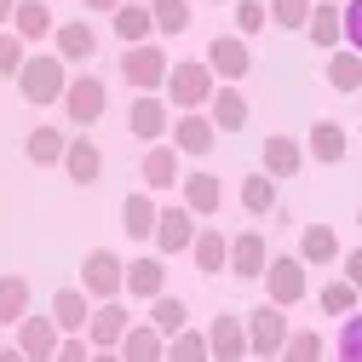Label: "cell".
I'll return each instance as SVG.
<instances>
[{"label":"cell","mask_w":362,"mask_h":362,"mask_svg":"<svg viewBox=\"0 0 362 362\" xmlns=\"http://www.w3.org/2000/svg\"><path fill=\"white\" fill-rule=\"evenodd\" d=\"M64 86H69V64L52 52H35V58H23V69H18V93L29 98V104H64Z\"/></svg>","instance_id":"6da1fadb"},{"label":"cell","mask_w":362,"mask_h":362,"mask_svg":"<svg viewBox=\"0 0 362 362\" xmlns=\"http://www.w3.org/2000/svg\"><path fill=\"white\" fill-rule=\"evenodd\" d=\"M213 86H218V81H213L207 58H202V64H190V58H185V64H173V69H167V86H161V93H167V104H173V110H207Z\"/></svg>","instance_id":"7a4b0ae2"},{"label":"cell","mask_w":362,"mask_h":362,"mask_svg":"<svg viewBox=\"0 0 362 362\" xmlns=\"http://www.w3.org/2000/svg\"><path fill=\"white\" fill-rule=\"evenodd\" d=\"M305 270H310V264H305L299 253H270L264 276H259V282H264V293H270V305H282V310H288V305H299V299L310 293V276H305Z\"/></svg>","instance_id":"3957f363"},{"label":"cell","mask_w":362,"mask_h":362,"mask_svg":"<svg viewBox=\"0 0 362 362\" xmlns=\"http://www.w3.org/2000/svg\"><path fill=\"white\" fill-rule=\"evenodd\" d=\"M167 69H173V58L156 47V40H139V47L121 52V81L132 86V93H156V86H167Z\"/></svg>","instance_id":"277c9868"},{"label":"cell","mask_w":362,"mask_h":362,"mask_svg":"<svg viewBox=\"0 0 362 362\" xmlns=\"http://www.w3.org/2000/svg\"><path fill=\"white\" fill-rule=\"evenodd\" d=\"M242 322H247V351H253V356H276V351L288 345V334H293V328H288V310L270 305V299L253 305Z\"/></svg>","instance_id":"5b68a950"},{"label":"cell","mask_w":362,"mask_h":362,"mask_svg":"<svg viewBox=\"0 0 362 362\" xmlns=\"http://www.w3.org/2000/svg\"><path fill=\"white\" fill-rule=\"evenodd\" d=\"M104 104H110V93H104L98 75H69V86H64V115H69L75 127H93V121L104 115Z\"/></svg>","instance_id":"8992f818"},{"label":"cell","mask_w":362,"mask_h":362,"mask_svg":"<svg viewBox=\"0 0 362 362\" xmlns=\"http://www.w3.org/2000/svg\"><path fill=\"white\" fill-rule=\"evenodd\" d=\"M121 276H127V264L110 247H93V253L81 259V288L93 293V299H121Z\"/></svg>","instance_id":"52a82bcc"},{"label":"cell","mask_w":362,"mask_h":362,"mask_svg":"<svg viewBox=\"0 0 362 362\" xmlns=\"http://www.w3.org/2000/svg\"><path fill=\"white\" fill-rule=\"evenodd\" d=\"M207 356H213V362H247V356H253V351H247V322H242V316L218 310L213 322H207Z\"/></svg>","instance_id":"ba28073f"},{"label":"cell","mask_w":362,"mask_h":362,"mask_svg":"<svg viewBox=\"0 0 362 362\" xmlns=\"http://www.w3.org/2000/svg\"><path fill=\"white\" fill-rule=\"evenodd\" d=\"M207 69H213V81H242L247 69H253V52H247V40L242 35H213L207 40Z\"/></svg>","instance_id":"9c48e42d"},{"label":"cell","mask_w":362,"mask_h":362,"mask_svg":"<svg viewBox=\"0 0 362 362\" xmlns=\"http://www.w3.org/2000/svg\"><path fill=\"white\" fill-rule=\"evenodd\" d=\"M127 127H132V139H144V144H161L167 139V127H173V104L156 98V93H139L127 110Z\"/></svg>","instance_id":"30bf717a"},{"label":"cell","mask_w":362,"mask_h":362,"mask_svg":"<svg viewBox=\"0 0 362 362\" xmlns=\"http://www.w3.org/2000/svg\"><path fill=\"white\" fill-rule=\"evenodd\" d=\"M167 139H173V150H178V156H207V150H213V139H218V127H213L202 110H178V115H173V127H167Z\"/></svg>","instance_id":"8fae6325"},{"label":"cell","mask_w":362,"mask_h":362,"mask_svg":"<svg viewBox=\"0 0 362 362\" xmlns=\"http://www.w3.org/2000/svg\"><path fill=\"white\" fill-rule=\"evenodd\" d=\"M52 47H58L64 64H93L98 58V29L86 23V18H69V23L52 29Z\"/></svg>","instance_id":"7c38bea8"},{"label":"cell","mask_w":362,"mask_h":362,"mask_svg":"<svg viewBox=\"0 0 362 362\" xmlns=\"http://www.w3.org/2000/svg\"><path fill=\"white\" fill-rule=\"evenodd\" d=\"M345 150H351V139H345V127H339L334 115L310 121V132H305V156H310V161H322V167H339V161H345Z\"/></svg>","instance_id":"4fadbf2b"},{"label":"cell","mask_w":362,"mask_h":362,"mask_svg":"<svg viewBox=\"0 0 362 362\" xmlns=\"http://www.w3.org/2000/svg\"><path fill=\"white\" fill-rule=\"evenodd\" d=\"M58 339H64V328L52 322V316H23L18 322V351L29 356V362H52V351H58Z\"/></svg>","instance_id":"5bb4252c"},{"label":"cell","mask_w":362,"mask_h":362,"mask_svg":"<svg viewBox=\"0 0 362 362\" xmlns=\"http://www.w3.org/2000/svg\"><path fill=\"white\" fill-rule=\"evenodd\" d=\"M127 328H132V310L115 305V299H104L93 316H86V339H93V351H115Z\"/></svg>","instance_id":"9a60e30c"},{"label":"cell","mask_w":362,"mask_h":362,"mask_svg":"<svg viewBox=\"0 0 362 362\" xmlns=\"http://www.w3.org/2000/svg\"><path fill=\"white\" fill-rule=\"evenodd\" d=\"M305 40H310V47H322V52L345 47V6H334V0H316L310 18H305Z\"/></svg>","instance_id":"2e32d148"},{"label":"cell","mask_w":362,"mask_h":362,"mask_svg":"<svg viewBox=\"0 0 362 362\" xmlns=\"http://www.w3.org/2000/svg\"><path fill=\"white\" fill-rule=\"evenodd\" d=\"M247 98H242V86H230V81H218L213 86V98H207V121L218 127V132H242L247 127Z\"/></svg>","instance_id":"e0dca14e"},{"label":"cell","mask_w":362,"mask_h":362,"mask_svg":"<svg viewBox=\"0 0 362 362\" xmlns=\"http://www.w3.org/2000/svg\"><path fill=\"white\" fill-rule=\"evenodd\" d=\"M264 264H270V242H264L259 230L230 236V270H236V282H259Z\"/></svg>","instance_id":"ac0fdd59"},{"label":"cell","mask_w":362,"mask_h":362,"mask_svg":"<svg viewBox=\"0 0 362 362\" xmlns=\"http://www.w3.org/2000/svg\"><path fill=\"white\" fill-rule=\"evenodd\" d=\"M150 242H156L161 253H185V247L196 242V213H190V207H161Z\"/></svg>","instance_id":"d6986e66"},{"label":"cell","mask_w":362,"mask_h":362,"mask_svg":"<svg viewBox=\"0 0 362 362\" xmlns=\"http://www.w3.org/2000/svg\"><path fill=\"white\" fill-rule=\"evenodd\" d=\"M259 161H264V173L282 185V178H293V173L305 167V144H299V139H288V132H270L264 150H259Z\"/></svg>","instance_id":"ffe728a7"},{"label":"cell","mask_w":362,"mask_h":362,"mask_svg":"<svg viewBox=\"0 0 362 362\" xmlns=\"http://www.w3.org/2000/svg\"><path fill=\"white\" fill-rule=\"evenodd\" d=\"M115 356H121V362H161V356H167V334L150 328V322H132V328L121 334Z\"/></svg>","instance_id":"44dd1931"},{"label":"cell","mask_w":362,"mask_h":362,"mask_svg":"<svg viewBox=\"0 0 362 362\" xmlns=\"http://www.w3.org/2000/svg\"><path fill=\"white\" fill-rule=\"evenodd\" d=\"M64 173L75 178V185H98V173H104V150L86 139V132H75V139L64 144Z\"/></svg>","instance_id":"7402d4cb"},{"label":"cell","mask_w":362,"mask_h":362,"mask_svg":"<svg viewBox=\"0 0 362 362\" xmlns=\"http://www.w3.org/2000/svg\"><path fill=\"white\" fill-rule=\"evenodd\" d=\"M185 207L202 218V213H218L224 207V185H218V173H207V167H196V173H185Z\"/></svg>","instance_id":"603a6c76"},{"label":"cell","mask_w":362,"mask_h":362,"mask_svg":"<svg viewBox=\"0 0 362 362\" xmlns=\"http://www.w3.org/2000/svg\"><path fill=\"white\" fill-rule=\"evenodd\" d=\"M86 316H93L86 288H58V293H52V322H58L64 334H86Z\"/></svg>","instance_id":"cb8c5ba5"},{"label":"cell","mask_w":362,"mask_h":362,"mask_svg":"<svg viewBox=\"0 0 362 362\" xmlns=\"http://www.w3.org/2000/svg\"><path fill=\"white\" fill-rule=\"evenodd\" d=\"M156 218H161V207H156L144 190H132V196L121 202V230H127L132 242H150V236H156Z\"/></svg>","instance_id":"d4e9b609"},{"label":"cell","mask_w":362,"mask_h":362,"mask_svg":"<svg viewBox=\"0 0 362 362\" xmlns=\"http://www.w3.org/2000/svg\"><path fill=\"white\" fill-rule=\"evenodd\" d=\"M161 288H167V264L161 259H132L127 276H121V293H132V299H156Z\"/></svg>","instance_id":"484cf974"},{"label":"cell","mask_w":362,"mask_h":362,"mask_svg":"<svg viewBox=\"0 0 362 362\" xmlns=\"http://www.w3.org/2000/svg\"><path fill=\"white\" fill-rule=\"evenodd\" d=\"M190 259H196V270H202V276H218V270L230 264V236H224V230H196Z\"/></svg>","instance_id":"4316f807"},{"label":"cell","mask_w":362,"mask_h":362,"mask_svg":"<svg viewBox=\"0 0 362 362\" xmlns=\"http://www.w3.org/2000/svg\"><path fill=\"white\" fill-rule=\"evenodd\" d=\"M110 18H115V35L127 40V47H139V40H150V35H156V23H150V6H144V0H121Z\"/></svg>","instance_id":"83f0119b"},{"label":"cell","mask_w":362,"mask_h":362,"mask_svg":"<svg viewBox=\"0 0 362 362\" xmlns=\"http://www.w3.org/2000/svg\"><path fill=\"white\" fill-rule=\"evenodd\" d=\"M173 185H178V150L150 144L144 150V190H173Z\"/></svg>","instance_id":"f1b7e54d"},{"label":"cell","mask_w":362,"mask_h":362,"mask_svg":"<svg viewBox=\"0 0 362 362\" xmlns=\"http://www.w3.org/2000/svg\"><path fill=\"white\" fill-rule=\"evenodd\" d=\"M12 29L23 35V47H29V40H47L58 23H52V6H47V0H18V12H12Z\"/></svg>","instance_id":"f546056e"},{"label":"cell","mask_w":362,"mask_h":362,"mask_svg":"<svg viewBox=\"0 0 362 362\" xmlns=\"http://www.w3.org/2000/svg\"><path fill=\"white\" fill-rule=\"evenodd\" d=\"M242 207H247L253 218H270V213H282V207H276V178H270L264 167L242 178Z\"/></svg>","instance_id":"4dcf8cb0"},{"label":"cell","mask_w":362,"mask_h":362,"mask_svg":"<svg viewBox=\"0 0 362 362\" xmlns=\"http://www.w3.org/2000/svg\"><path fill=\"white\" fill-rule=\"evenodd\" d=\"M345 247H339V236L328 230V224H305V230H299V259L305 264H334Z\"/></svg>","instance_id":"1f68e13d"},{"label":"cell","mask_w":362,"mask_h":362,"mask_svg":"<svg viewBox=\"0 0 362 362\" xmlns=\"http://www.w3.org/2000/svg\"><path fill=\"white\" fill-rule=\"evenodd\" d=\"M328 86H334V93H362V52L334 47L328 52Z\"/></svg>","instance_id":"d6a6232c"},{"label":"cell","mask_w":362,"mask_h":362,"mask_svg":"<svg viewBox=\"0 0 362 362\" xmlns=\"http://www.w3.org/2000/svg\"><path fill=\"white\" fill-rule=\"evenodd\" d=\"M161 362H213L207 356V328H178V334H167V356Z\"/></svg>","instance_id":"836d02e7"},{"label":"cell","mask_w":362,"mask_h":362,"mask_svg":"<svg viewBox=\"0 0 362 362\" xmlns=\"http://www.w3.org/2000/svg\"><path fill=\"white\" fill-rule=\"evenodd\" d=\"M64 144H69V139H64L58 127H35L29 139H23V156H29L35 167H58V161H64Z\"/></svg>","instance_id":"e575fe53"},{"label":"cell","mask_w":362,"mask_h":362,"mask_svg":"<svg viewBox=\"0 0 362 362\" xmlns=\"http://www.w3.org/2000/svg\"><path fill=\"white\" fill-rule=\"evenodd\" d=\"M29 282L23 276H0V328H18L23 316H29Z\"/></svg>","instance_id":"d590c367"},{"label":"cell","mask_w":362,"mask_h":362,"mask_svg":"<svg viewBox=\"0 0 362 362\" xmlns=\"http://www.w3.org/2000/svg\"><path fill=\"white\" fill-rule=\"evenodd\" d=\"M156 35H185L190 29V0H144Z\"/></svg>","instance_id":"8d00e7d4"},{"label":"cell","mask_w":362,"mask_h":362,"mask_svg":"<svg viewBox=\"0 0 362 362\" xmlns=\"http://www.w3.org/2000/svg\"><path fill=\"white\" fill-rule=\"evenodd\" d=\"M276 362H322V334L316 328H293L288 345L276 351Z\"/></svg>","instance_id":"74e56055"},{"label":"cell","mask_w":362,"mask_h":362,"mask_svg":"<svg viewBox=\"0 0 362 362\" xmlns=\"http://www.w3.org/2000/svg\"><path fill=\"white\" fill-rule=\"evenodd\" d=\"M185 322H190V305H185V299H173V293H156V305H150V328L178 334Z\"/></svg>","instance_id":"f35d334b"},{"label":"cell","mask_w":362,"mask_h":362,"mask_svg":"<svg viewBox=\"0 0 362 362\" xmlns=\"http://www.w3.org/2000/svg\"><path fill=\"white\" fill-rule=\"evenodd\" d=\"M310 6H316V0H264L270 23H276V29H299V35H305V18H310Z\"/></svg>","instance_id":"ab89813d"},{"label":"cell","mask_w":362,"mask_h":362,"mask_svg":"<svg viewBox=\"0 0 362 362\" xmlns=\"http://www.w3.org/2000/svg\"><path fill=\"white\" fill-rule=\"evenodd\" d=\"M334 362H362V310L339 316V345H334Z\"/></svg>","instance_id":"60d3db41"},{"label":"cell","mask_w":362,"mask_h":362,"mask_svg":"<svg viewBox=\"0 0 362 362\" xmlns=\"http://www.w3.org/2000/svg\"><path fill=\"white\" fill-rule=\"evenodd\" d=\"M356 299H362V293H356L345 276L322 282V310H328V316H351V310H356Z\"/></svg>","instance_id":"b9f144b4"},{"label":"cell","mask_w":362,"mask_h":362,"mask_svg":"<svg viewBox=\"0 0 362 362\" xmlns=\"http://www.w3.org/2000/svg\"><path fill=\"white\" fill-rule=\"evenodd\" d=\"M23 58H29V52H23V35H18V29H0V75H12V81H18Z\"/></svg>","instance_id":"7bdbcfd3"},{"label":"cell","mask_w":362,"mask_h":362,"mask_svg":"<svg viewBox=\"0 0 362 362\" xmlns=\"http://www.w3.org/2000/svg\"><path fill=\"white\" fill-rule=\"evenodd\" d=\"M270 23V12H264V0H236V35L247 40V35H259Z\"/></svg>","instance_id":"ee69618b"},{"label":"cell","mask_w":362,"mask_h":362,"mask_svg":"<svg viewBox=\"0 0 362 362\" xmlns=\"http://www.w3.org/2000/svg\"><path fill=\"white\" fill-rule=\"evenodd\" d=\"M345 47L362 52V0H345Z\"/></svg>","instance_id":"f6af8a7d"},{"label":"cell","mask_w":362,"mask_h":362,"mask_svg":"<svg viewBox=\"0 0 362 362\" xmlns=\"http://www.w3.org/2000/svg\"><path fill=\"white\" fill-rule=\"evenodd\" d=\"M93 356V339H58V351H52V362H86Z\"/></svg>","instance_id":"bcb514c9"},{"label":"cell","mask_w":362,"mask_h":362,"mask_svg":"<svg viewBox=\"0 0 362 362\" xmlns=\"http://www.w3.org/2000/svg\"><path fill=\"white\" fill-rule=\"evenodd\" d=\"M339 264H345V282L362 293V247H351V253H339Z\"/></svg>","instance_id":"7dc6e473"},{"label":"cell","mask_w":362,"mask_h":362,"mask_svg":"<svg viewBox=\"0 0 362 362\" xmlns=\"http://www.w3.org/2000/svg\"><path fill=\"white\" fill-rule=\"evenodd\" d=\"M81 6H86V12H115L121 0H81Z\"/></svg>","instance_id":"c3c4849f"},{"label":"cell","mask_w":362,"mask_h":362,"mask_svg":"<svg viewBox=\"0 0 362 362\" xmlns=\"http://www.w3.org/2000/svg\"><path fill=\"white\" fill-rule=\"evenodd\" d=\"M0 362H29V356H23L18 345H0Z\"/></svg>","instance_id":"681fc988"},{"label":"cell","mask_w":362,"mask_h":362,"mask_svg":"<svg viewBox=\"0 0 362 362\" xmlns=\"http://www.w3.org/2000/svg\"><path fill=\"white\" fill-rule=\"evenodd\" d=\"M12 12H18V0H0V29L12 23Z\"/></svg>","instance_id":"f907efd6"},{"label":"cell","mask_w":362,"mask_h":362,"mask_svg":"<svg viewBox=\"0 0 362 362\" xmlns=\"http://www.w3.org/2000/svg\"><path fill=\"white\" fill-rule=\"evenodd\" d=\"M86 362H121L115 351H93V356H86Z\"/></svg>","instance_id":"816d5d0a"},{"label":"cell","mask_w":362,"mask_h":362,"mask_svg":"<svg viewBox=\"0 0 362 362\" xmlns=\"http://www.w3.org/2000/svg\"><path fill=\"white\" fill-rule=\"evenodd\" d=\"M253 362H276V356H253Z\"/></svg>","instance_id":"f5cc1de1"},{"label":"cell","mask_w":362,"mask_h":362,"mask_svg":"<svg viewBox=\"0 0 362 362\" xmlns=\"http://www.w3.org/2000/svg\"><path fill=\"white\" fill-rule=\"evenodd\" d=\"M356 224H362V207H356Z\"/></svg>","instance_id":"db71d44e"},{"label":"cell","mask_w":362,"mask_h":362,"mask_svg":"<svg viewBox=\"0 0 362 362\" xmlns=\"http://www.w3.org/2000/svg\"><path fill=\"white\" fill-rule=\"evenodd\" d=\"M334 6H345V0H334Z\"/></svg>","instance_id":"11a10c76"},{"label":"cell","mask_w":362,"mask_h":362,"mask_svg":"<svg viewBox=\"0 0 362 362\" xmlns=\"http://www.w3.org/2000/svg\"><path fill=\"white\" fill-rule=\"evenodd\" d=\"M356 144H362V132H356Z\"/></svg>","instance_id":"9f6ffc18"}]
</instances>
